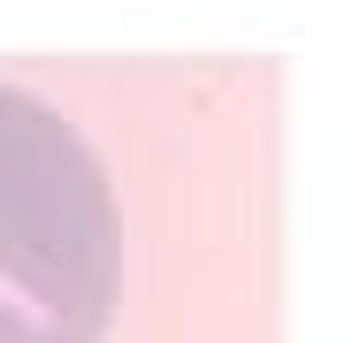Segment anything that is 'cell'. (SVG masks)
<instances>
[{"instance_id": "1", "label": "cell", "mask_w": 351, "mask_h": 343, "mask_svg": "<svg viewBox=\"0 0 351 343\" xmlns=\"http://www.w3.org/2000/svg\"><path fill=\"white\" fill-rule=\"evenodd\" d=\"M123 298V214L99 153L0 84V343H99Z\"/></svg>"}]
</instances>
